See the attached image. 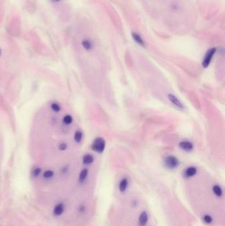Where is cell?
<instances>
[{
	"mask_svg": "<svg viewBox=\"0 0 225 226\" xmlns=\"http://www.w3.org/2000/svg\"><path fill=\"white\" fill-rule=\"evenodd\" d=\"M53 1H54V2H60V1H61V0H53Z\"/></svg>",
	"mask_w": 225,
	"mask_h": 226,
	"instance_id": "obj_22",
	"label": "cell"
},
{
	"mask_svg": "<svg viewBox=\"0 0 225 226\" xmlns=\"http://www.w3.org/2000/svg\"><path fill=\"white\" fill-rule=\"evenodd\" d=\"M213 192L217 196H220L223 194L221 188L217 186V185H215V186L213 187Z\"/></svg>",
	"mask_w": 225,
	"mask_h": 226,
	"instance_id": "obj_13",
	"label": "cell"
},
{
	"mask_svg": "<svg viewBox=\"0 0 225 226\" xmlns=\"http://www.w3.org/2000/svg\"><path fill=\"white\" fill-rule=\"evenodd\" d=\"M203 220L205 221V222L207 224H211L213 221V218H211V216H209V215H205L203 217Z\"/></svg>",
	"mask_w": 225,
	"mask_h": 226,
	"instance_id": "obj_19",
	"label": "cell"
},
{
	"mask_svg": "<svg viewBox=\"0 0 225 226\" xmlns=\"http://www.w3.org/2000/svg\"><path fill=\"white\" fill-rule=\"evenodd\" d=\"M72 120H73V119L70 115H66L64 117V119H63V122L65 124H70L72 123Z\"/></svg>",
	"mask_w": 225,
	"mask_h": 226,
	"instance_id": "obj_15",
	"label": "cell"
},
{
	"mask_svg": "<svg viewBox=\"0 0 225 226\" xmlns=\"http://www.w3.org/2000/svg\"><path fill=\"white\" fill-rule=\"evenodd\" d=\"M168 97L169 99V100L170 101V102L172 103V104H174L175 106L179 108H184V106L182 104V103L179 101V99H178L176 98V97H175L174 95H172V94H168Z\"/></svg>",
	"mask_w": 225,
	"mask_h": 226,
	"instance_id": "obj_4",
	"label": "cell"
},
{
	"mask_svg": "<svg viewBox=\"0 0 225 226\" xmlns=\"http://www.w3.org/2000/svg\"><path fill=\"white\" fill-rule=\"evenodd\" d=\"M40 173H41V169H40V168H37L33 171V175L34 176H35V177L38 176Z\"/></svg>",
	"mask_w": 225,
	"mask_h": 226,
	"instance_id": "obj_20",
	"label": "cell"
},
{
	"mask_svg": "<svg viewBox=\"0 0 225 226\" xmlns=\"http://www.w3.org/2000/svg\"><path fill=\"white\" fill-rule=\"evenodd\" d=\"M179 146L180 147L181 149H182V150L187 151H191L193 149L192 143L189 142H182L180 143Z\"/></svg>",
	"mask_w": 225,
	"mask_h": 226,
	"instance_id": "obj_6",
	"label": "cell"
},
{
	"mask_svg": "<svg viewBox=\"0 0 225 226\" xmlns=\"http://www.w3.org/2000/svg\"><path fill=\"white\" fill-rule=\"evenodd\" d=\"M132 37H133L135 41H136V42H137L139 44L141 45V46H144L143 40H142V38H141L140 36H139L138 34L133 33H132Z\"/></svg>",
	"mask_w": 225,
	"mask_h": 226,
	"instance_id": "obj_11",
	"label": "cell"
},
{
	"mask_svg": "<svg viewBox=\"0 0 225 226\" xmlns=\"http://www.w3.org/2000/svg\"><path fill=\"white\" fill-rule=\"evenodd\" d=\"M82 44L83 46L86 50H90L91 48V44L87 40H84L82 42Z\"/></svg>",
	"mask_w": 225,
	"mask_h": 226,
	"instance_id": "obj_16",
	"label": "cell"
},
{
	"mask_svg": "<svg viewBox=\"0 0 225 226\" xmlns=\"http://www.w3.org/2000/svg\"><path fill=\"white\" fill-rule=\"evenodd\" d=\"M88 175V170L85 169H83L81 172L80 175H79V180L81 182H83V180H85V179H86L87 176Z\"/></svg>",
	"mask_w": 225,
	"mask_h": 226,
	"instance_id": "obj_12",
	"label": "cell"
},
{
	"mask_svg": "<svg viewBox=\"0 0 225 226\" xmlns=\"http://www.w3.org/2000/svg\"><path fill=\"white\" fill-rule=\"evenodd\" d=\"M53 176V172L51 170H48L46 171H45L44 173V177L46 179H49L52 177Z\"/></svg>",
	"mask_w": 225,
	"mask_h": 226,
	"instance_id": "obj_17",
	"label": "cell"
},
{
	"mask_svg": "<svg viewBox=\"0 0 225 226\" xmlns=\"http://www.w3.org/2000/svg\"><path fill=\"white\" fill-rule=\"evenodd\" d=\"M128 185V181L126 179H124L123 180H121V181L120 182L119 185L120 191L121 192H124L125 190H126Z\"/></svg>",
	"mask_w": 225,
	"mask_h": 226,
	"instance_id": "obj_8",
	"label": "cell"
},
{
	"mask_svg": "<svg viewBox=\"0 0 225 226\" xmlns=\"http://www.w3.org/2000/svg\"><path fill=\"white\" fill-rule=\"evenodd\" d=\"M51 108H52V109L53 111L56 112H59L60 111V109H61L60 106L59 105H58L57 103H52V105H51Z\"/></svg>",
	"mask_w": 225,
	"mask_h": 226,
	"instance_id": "obj_18",
	"label": "cell"
},
{
	"mask_svg": "<svg viewBox=\"0 0 225 226\" xmlns=\"http://www.w3.org/2000/svg\"><path fill=\"white\" fill-rule=\"evenodd\" d=\"M83 163L84 164L89 165V164L92 163L93 162L94 158H93V157L91 155L88 154V155H85L83 157Z\"/></svg>",
	"mask_w": 225,
	"mask_h": 226,
	"instance_id": "obj_10",
	"label": "cell"
},
{
	"mask_svg": "<svg viewBox=\"0 0 225 226\" xmlns=\"http://www.w3.org/2000/svg\"><path fill=\"white\" fill-rule=\"evenodd\" d=\"M93 150L98 153H102L105 150V142L101 138H98L94 140L91 146Z\"/></svg>",
	"mask_w": 225,
	"mask_h": 226,
	"instance_id": "obj_1",
	"label": "cell"
},
{
	"mask_svg": "<svg viewBox=\"0 0 225 226\" xmlns=\"http://www.w3.org/2000/svg\"><path fill=\"white\" fill-rule=\"evenodd\" d=\"M196 173H197L196 168L193 167H189V168L187 169V170L186 171V175L188 177H190L194 176L196 174Z\"/></svg>",
	"mask_w": 225,
	"mask_h": 226,
	"instance_id": "obj_9",
	"label": "cell"
},
{
	"mask_svg": "<svg viewBox=\"0 0 225 226\" xmlns=\"http://www.w3.org/2000/svg\"><path fill=\"white\" fill-rule=\"evenodd\" d=\"M164 164L169 169H175L178 166V160L176 157L170 155L165 158Z\"/></svg>",
	"mask_w": 225,
	"mask_h": 226,
	"instance_id": "obj_2",
	"label": "cell"
},
{
	"mask_svg": "<svg viewBox=\"0 0 225 226\" xmlns=\"http://www.w3.org/2000/svg\"><path fill=\"white\" fill-rule=\"evenodd\" d=\"M215 52H216V48H213L210 49L207 52L206 55L205 56V58L203 59V63H202V65H203V66L204 67H208L211 60H212V58L214 56Z\"/></svg>",
	"mask_w": 225,
	"mask_h": 226,
	"instance_id": "obj_3",
	"label": "cell"
},
{
	"mask_svg": "<svg viewBox=\"0 0 225 226\" xmlns=\"http://www.w3.org/2000/svg\"><path fill=\"white\" fill-rule=\"evenodd\" d=\"M64 205L62 204H59L55 207L54 210H53V213L56 216H60L64 212Z\"/></svg>",
	"mask_w": 225,
	"mask_h": 226,
	"instance_id": "obj_7",
	"label": "cell"
},
{
	"mask_svg": "<svg viewBox=\"0 0 225 226\" xmlns=\"http://www.w3.org/2000/svg\"><path fill=\"white\" fill-rule=\"evenodd\" d=\"M74 139L77 143H79L81 141V139H82V133L79 132V131L76 132L75 133Z\"/></svg>",
	"mask_w": 225,
	"mask_h": 226,
	"instance_id": "obj_14",
	"label": "cell"
},
{
	"mask_svg": "<svg viewBox=\"0 0 225 226\" xmlns=\"http://www.w3.org/2000/svg\"><path fill=\"white\" fill-rule=\"evenodd\" d=\"M148 221V215L146 212H143L139 218V224L140 226H145Z\"/></svg>",
	"mask_w": 225,
	"mask_h": 226,
	"instance_id": "obj_5",
	"label": "cell"
},
{
	"mask_svg": "<svg viewBox=\"0 0 225 226\" xmlns=\"http://www.w3.org/2000/svg\"><path fill=\"white\" fill-rule=\"evenodd\" d=\"M0 55H1V49H0Z\"/></svg>",
	"mask_w": 225,
	"mask_h": 226,
	"instance_id": "obj_23",
	"label": "cell"
},
{
	"mask_svg": "<svg viewBox=\"0 0 225 226\" xmlns=\"http://www.w3.org/2000/svg\"><path fill=\"white\" fill-rule=\"evenodd\" d=\"M67 145H66L65 143H62L60 144V146H59V149H60V150L64 151V150H66V149H67Z\"/></svg>",
	"mask_w": 225,
	"mask_h": 226,
	"instance_id": "obj_21",
	"label": "cell"
}]
</instances>
